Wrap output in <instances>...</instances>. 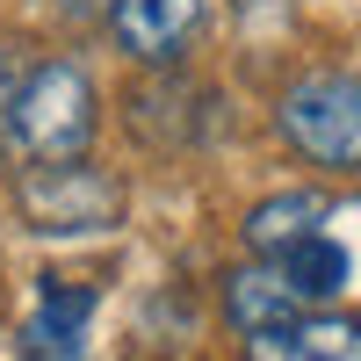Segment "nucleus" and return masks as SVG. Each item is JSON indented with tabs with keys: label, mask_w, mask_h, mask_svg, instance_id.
Returning <instances> with one entry per match:
<instances>
[{
	"label": "nucleus",
	"mask_w": 361,
	"mask_h": 361,
	"mask_svg": "<svg viewBox=\"0 0 361 361\" xmlns=\"http://www.w3.org/2000/svg\"><path fill=\"white\" fill-rule=\"evenodd\" d=\"M94 123H102V94H94V80H87V66H73V58L29 66L22 87L8 94V109H0V137H8V152L22 166L87 159Z\"/></svg>",
	"instance_id": "nucleus-1"
},
{
	"label": "nucleus",
	"mask_w": 361,
	"mask_h": 361,
	"mask_svg": "<svg viewBox=\"0 0 361 361\" xmlns=\"http://www.w3.org/2000/svg\"><path fill=\"white\" fill-rule=\"evenodd\" d=\"M275 130L289 137L296 159L318 173H361V80L354 73H304L282 87Z\"/></svg>",
	"instance_id": "nucleus-2"
},
{
	"label": "nucleus",
	"mask_w": 361,
	"mask_h": 361,
	"mask_svg": "<svg viewBox=\"0 0 361 361\" xmlns=\"http://www.w3.org/2000/svg\"><path fill=\"white\" fill-rule=\"evenodd\" d=\"M15 209L29 231L44 238H87V231H116L123 224V180L94 159H51V166H22L15 180Z\"/></svg>",
	"instance_id": "nucleus-3"
},
{
	"label": "nucleus",
	"mask_w": 361,
	"mask_h": 361,
	"mask_svg": "<svg viewBox=\"0 0 361 361\" xmlns=\"http://www.w3.org/2000/svg\"><path fill=\"white\" fill-rule=\"evenodd\" d=\"M238 361H361V311L304 304L282 325L238 333Z\"/></svg>",
	"instance_id": "nucleus-4"
},
{
	"label": "nucleus",
	"mask_w": 361,
	"mask_h": 361,
	"mask_svg": "<svg viewBox=\"0 0 361 361\" xmlns=\"http://www.w3.org/2000/svg\"><path fill=\"white\" fill-rule=\"evenodd\" d=\"M94 304H102L94 282L44 275L37 296H29V318H22V354L29 361H80L87 354V325H94Z\"/></svg>",
	"instance_id": "nucleus-5"
},
{
	"label": "nucleus",
	"mask_w": 361,
	"mask_h": 361,
	"mask_svg": "<svg viewBox=\"0 0 361 361\" xmlns=\"http://www.w3.org/2000/svg\"><path fill=\"white\" fill-rule=\"evenodd\" d=\"M209 0H109V29L137 66H173L202 37Z\"/></svg>",
	"instance_id": "nucleus-6"
},
{
	"label": "nucleus",
	"mask_w": 361,
	"mask_h": 361,
	"mask_svg": "<svg viewBox=\"0 0 361 361\" xmlns=\"http://www.w3.org/2000/svg\"><path fill=\"white\" fill-rule=\"evenodd\" d=\"M217 304H224V325H231V340H238V333H260V325H282L289 311H304V296L289 289V275H282L275 260L246 253L238 267H224Z\"/></svg>",
	"instance_id": "nucleus-7"
},
{
	"label": "nucleus",
	"mask_w": 361,
	"mask_h": 361,
	"mask_svg": "<svg viewBox=\"0 0 361 361\" xmlns=\"http://www.w3.org/2000/svg\"><path fill=\"white\" fill-rule=\"evenodd\" d=\"M325 217H333V202H325L318 188H289V195H267L246 209V253L275 260L289 246H304L311 231H325Z\"/></svg>",
	"instance_id": "nucleus-8"
},
{
	"label": "nucleus",
	"mask_w": 361,
	"mask_h": 361,
	"mask_svg": "<svg viewBox=\"0 0 361 361\" xmlns=\"http://www.w3.org/2000/svg\"><path fill=\"white\" fill-rule=\"evenodd\" d=\"M66 8H102V0H66Z\"/></svg>",
	"instance_id": "nucleus-9"
},
{
	"label": "nucleus",
	"mask_w": 361,
	"mask_h": 361,
	"mask_svg": "<svg viewBox=\"0 0 361 361\" xmlns=\"http://www.w3.org/2000/svg\"><path fill=\"white\" fill-rule=\"evenodd\" d=\"M238 8H246V0H238Z\"/></svg>",
	"instance_id": "nucleus-10"
}]
</instances>
